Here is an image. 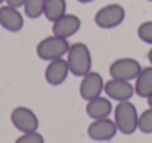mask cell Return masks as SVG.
Here are the masks:
<instances>
[{
  "label": "cell",
  "instance_id": "6da1fadb",
  "mask_svg": "<svg viewBox=\"0 0 152 143\" xmlns=\"http://www.w3.org/2000/svg\"><path fill=\"white\" fill-rule=\"evenodd\" d=\"M66 61L69 65V71L75 77H84L92 71L93 61H92L90 49L81 42L72 43L69 46V50L66 53Z\"/></svg>",
  "mask_w": 152,
  "mask_h": 143
},
{
  "label": "cell",
  "instance_id": "7a4b0ae2",
  "mask_svg": "<svg viewBox=\"0 0 152 143\" xmlns=\"http://www.w3.org/2000/svg\"><path fill=\"white\" fill-rule=\"evenodd\" d=\"M114 121L117 124V128L123 134H133L137 130L139 123V114L136 106L130 102H118V105L114 109Z\"/></svg>",
  "mask_w": 152,
  "mask_h": 143
},
{
  "label": "cell",
  "instance_id": "3957f363",
  "mask_svg": "<svg viewBox=\"0 0 152 143\" xmlns=\"http://www.w3.org/2000/svg\"><path fill=\"white\" fill-rule=\"evenodd\" d=\"M69 42L68 39L64 37H58L53 36L50 37H45L42 42H39L37 47H36V53L42 61H53L58 58H64L68 50H69Z\"/></svg>",
  "mask_w": 152,
  "mask_h": 143
},
{
  "label": "cell",
  "instance_id": "277c9868",
  "mask_svg": "<svg viewBox=\"0 0 152 143\" xmlns=\"http://www.w3.org/2000/svg\"><path fill=\"white\" fill-rule=\"evenodd\" d=\"M126 19V9L118 3H109L95 15V24L102 30H111L121 25Z\"/></svg>",
  "mask_w": 152,
  "mask_h": 143
},
{
  "label": "cell",
  "instance_id": "5b68a950",
  "mask_svg": "<svg viewBox=\"0 0 152 143\" xmlns=\"http://www.w3.org/2000/svg\"><path fill=\"white\" fill-rule=\"evenodd\" d=\"M140 71H142V65L134 58H120V59H115L109 65L111 78H118V80H126V81L136 80Z\"/></svg>",
  "mask_w": 152,
  "mask_h": 143
},
{
  "label": "cell",
  "instance_id": "8992f818",
  "mask_svg": "<svg viewBox=\"0 0 152 143\" xmlns=\"http://www.w3.org/2000/svg\"><path fill=\"white\" fill-rule=\"evenodd\" d=\"M10 121L16 130L21 133H31L39 130V117L36 112L27 106H16L10 112Z\"/></svg>",
  "mask_w": 152,
  "mask_h": 143
},
{
  "label": "cell",
  "instance_id": "52a82bcc",
  "mask_svg": "<svg viewBox=\"0 0 152 143\" xmlns=\"http://www.w3.org/2000/svg\"><path fill=\"white\" fill-rule=\"evenodd\" d=\"M118 133L117 124L114 120L101 118V120H93L90 125L87 127V136L95 140V142H108L114 139Z\"/></svg>",
  "mask_w": 152,
  "mask_h": 143
},
{
  "label": "cell",
  "instance_id": "ba28073f",
  "mask_svg": "<svg viewBox=\"0 0 152 143\" xmlns=\"http://www.w3.org/2000/svg\"><path fill=\"white\" fill-rule=\"evenodd\" d=\"M105 89V81L99 72L96 71H90L89 74H86L84 77H81V83H80V96L84 100H92L95 97H99Z\"/></svg>",
  "mask_w": 152,
  "mask_h": 143
},
{
  "label": "cell",
  "instance_id": "9c48e42d",
  "mask_svg": "<svg viewBox=\"0 0 152 143\" xmlns=\"http://www.w3.org/2000/svg\"><path fill=\"white\" fill-rule=\"evenodd\" d=\"M105 95L112 100L117 102H126L130 100L134 92V84H132L130 81L126 80H118V78H111L105 83V89H103Z\"/></svg>",
  "mask_w": 152,
  "mask_h": 143
},
{
  "label": "cell",
  "instance_id": "30bf717a",
  "mask_svg": "<svg viewBox=\"0 0 152 143\" xmlns=\"http://www.w3.org/2000/svg\"><path fill=\"white\" fill-rule=\"evenodd\" d=\"M81 28V19L74 13H65L59 19H56L52 25V34L64 39H69L78 33Z\"/></svg>",
  "mask_w": 152,
  "mask_h": 143
},
{
  "label": "cell",
  "instance_id": "8fae6325",
  "mask_svg": "<svg viewBox=\"0 0 152 143\" xmlns=\"http://www.w3.org/2000/svg\"><path fill=\"white\" fill-rule=\"evenodd\" d=\"M69 72L71 71H69L68 61L64 58H58V59L49 61L45 69V80L50 86H61L66 80Z\"/></svg>",
  "mask_w": 152,
  "mask_h": 143
},
{
  "label": "cell",
  "instance_id": "7c38bea8",
  "mask_svg": "<svg viewBox=\"0 0 152 143\" xmlns=\"http://www.w3.org/2000/svg\"><path fill=\"white\" fill-rule=\"evenodd\" d=\"M0 25L10 33H18L24 28V15L18 7L9 4L0 6Z\"/></svg>",
  "mask_w": 152,
  "mask_h": 143
},
{
  "label": "cell",
  "instance_id": "4fadbf2b",
  "mask_svg": "<svg viewBox=\"0 0 152 143\" xmlns=\"http://www.w3.org/2000/svg\"><path fill=\"white\" fill-rule=\"evenodd\" d=\"M112 112V103L109 97L99 96L87 102L86 105V114L92 120H101V118H108Z\"/></svg>",
  "mask_w": 152,
  "mask_h": 143
},
{
  "label": "cell",
  "instance_id": "5bb4252c",
  "mask_svg": "<svg viewBox=\"0 0 152 143\" xmlns=\"http://www.w3.org/2000/svg\"><path fill=\"white\" fill-rule=\"evenodd\" d=\"M134 92L137 96L145 99L152 95V65L142 68L140 74L134 81Z\"/></svg>",
  "mask_w": 152,
  "mask_h": 143
},
{
  "label": "cell",
  "instance_id": "9a60e30c",
  "mask_svg": "<svg viewBox=\"0 0 152 143\" xmlns=\"http://www.w3.org/2000/svg\"><path fill=\"white\" fill-rule=\"evenodd\" d=\"M65 13H66V0H46L43 15L46 16L48 21L55 22Z\"/></svg>",
  "mask_w": 152,
  "mask_h": 143
},
{
  "label": "cell",
  "instance_id": "2e32d148",
  "mask_svg": "<svg viewBox=\"0 0 152 143\" xmlns=\"http://www.w3.org/2000/svg\"><path fill=\"white\" fill-rule=\"evenodd\" d=\"M45 6H46V0H25L22 7L27 18L37 19L45 13Z\"/></svg>",
  "mask_w": 152,
  "mask_h": 143
},
{
  "label": "cell",
  "instance_id": "e0dca14e",
  "mask_svg": "<svg viewBox=\"0 0 152 143\" xmlns=\"http://www.w3.org/2000/svg\"><path fill=\"white\" fill-rule=\"evenodd\" d=\"M137 130H140L145 134L152 133V108L145 109L139 115V123H137Z\"/></svg>",
  "mask_w": 152,
  "mask_h": 143
},
{
  "label": "cell",
  "instance_id": "ac0fdd59",
  "mask_svg": "<svg viewBox=\"0 0 152 143\" xmlns=\"http://www.w3.org/2000/svg\"><path fill=\"white\" fill-rule=\"evenodd\" d=\"M137 37L143 43L152 46V21H145L137 27Z\"/></svg>",
  "mask_w": 152,
  "mask_h": 143
},
{
  "label": "cell",
  "instance_id": "d6986e66",
  "mask_svg": "<svg viewBox=\"0 0 152 143\" xmlns=\"http://www.w3.org/2000/svg\"><path fill=\"white\" fill-rule=\"evenodd\" d=\"M15 143H45V137L39 131H31V133H22Z\"/></svg>",
  "mask_w": 152,
  "mask_h": 143
},
{
  "label": "cell",
  "instance_id": "ffe728a7",
  "mask_svg": "<svg viewBox=\"0 0 152 143\" xmlns=\"http://www.w3.org/2000/svg\"><path fill=\"white\" fill-rule=\"evenodd\" d=\"M24 3H25V0H6V4L13 6V7H21V6H24Z\"/></svg>",
  "mask_w": 152,
  "mask_h": 143
},
{
  "label": "cell",
  "instance_id": "44dd1931",
  "mask_svg": "<svg viewBox=\"0 0 152 143\" xmlns=\"http://www.w3.org/2000/svg\"><path fill=\"white\" fill-rule=\"evenodd\" d=\"M148 59H149V62H151V65H152V47L149 49V52H148Z\"/></svg>",
  "mask_w": 152,
  "mask_h": 143
},
{
  "label": "cell",
  "instance_id": "7402d4cb",
  "mask_svg": "<svg viewBox=\"0 0 152 143\" xmlns=\"http://www.w3.org/2000/svg\"><path fill=\"white\" fill-rule=\"evenodd\" d=\"M77 1H80V3H83V4H87V3H92V1H95V0H77Z\"/></svg>",
  "mask_w": 152,
  "mask_h": 143
},
{
  "label": "cell",
  "instance_id": "603a6c76",
  "mask_svg": "<svg viewBox=\"0 0 152 143\" xmlns=\"http://www.w3.org/2000/svg\"><path fill=\"white\" fill-rule=\"evenodd\" d=\"M146 100H148V105H149V108H152V95L149 96V97H148Z\"/></svg>",
  "mask_w": 152,
  "mask_h": 143
},
{
  "label": "cell",
  "instance_id": "cb8c5ba5",
  "mask_svg": "<svg viewBox=\"0 0 152 143\" xmlns=\"http://www.w3.org/2000/svg\"><path fill=\"white\" fill-rule=\"evenodd\" d=\"M4 1H6V0H0V4H1V3H4Z\"/></svg>",
  "mask_w": 152,
  "mask_h": 143
},
{
  "label": "cell",
  "instance_id": "d4e9b609",
  "mask_svg": "<svg viewBox=\"0 0 152 143\" xmlns=\"http://www.w3.org/2000/svg\"><path fill=\"white\" fill-rule=\"evenodd\" d=\"M146 1H151V3H152V0H146Z\"/></svg>",
  "mask_w": 152,
  "mask_h": 143
}]
</instances>
